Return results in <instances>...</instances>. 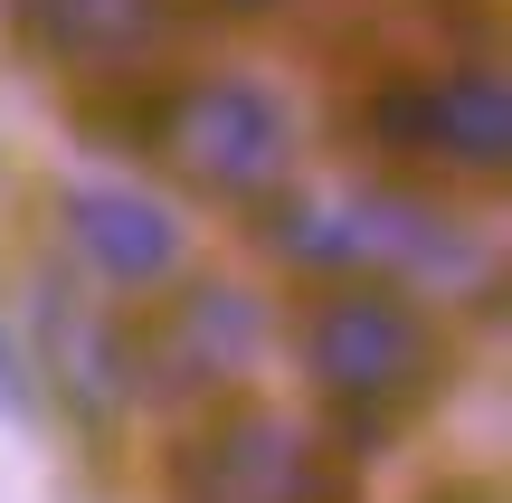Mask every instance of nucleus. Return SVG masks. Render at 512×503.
<instances>
[{
	"instance_id": "nucleus-1",
	"label": "nucleus",
	"mask_w": 512,
	"mask_h": 503,
	"mask_svg": "<svg viewBox=\"0 0 512 503\" xmlns=\"http://www.w3.org/2000/svg\"><path fill=\"white\" fill-rule=\"evenodd\" d=\"M304 380L351 447H380L446 380V333L399 276H342L304 304Z\"/></svg>"
},
{
	"instance_id": "nucleus-9",
	"label": "nucleus",
	"mask_w": 512,
	"mask_h": 503,
	"mask_svg": "<svg viewBox=\"0 0 512 503\" xmlns=\"http://www.w3.org/2000/svg\"><path fill=\"white\" fill-rule=\"evenodd\" d=\"M209 10H228V19H266V10H294V0H209Z\"/></svg>"
},
{
	"instance_id": "nucleus-6",
	"label": "nucleus",
	"mask_w": 512,
	"mask_h": 503,
	"mask_svg": "<svg viewBox=\"0 0 512 503\" xmlns=\"http://www.w3.org/2000/svg\"><path fill=\"white\" fill-rule=\"evenodd\" d=\"M57 219H67V247L105 285H124V295H162L190 257L181 219L162 200H143V190H124V181H67L57 190Z\"/></svg>"
},
{
	"instance_id": "nucleus-5",
	"label": "nucleus",
	"mask_w": 512,
	"mask_h": 503,
	"mask_svg": "<svg viewBox=\"0 0 512 503\" xmlns=\"http://www.w3.org/2000/svg\"><path fill=\"white\" fill-rule=\"evenodd\" d=\"M266 342V314L238 285H190V295H162L143 314V333H124V380L143 399H209L256 361Z\"/></svg>"
},
{
	"instance_id": "nucleus-4",
	"label": "nucleus",
	"mask_w": 512,
	"mask_h": 503,
	"mask_svg": "<svg viewBox=\"0 0 512 503\" xmlns=\"http://www.w3.org/2000/svg\"><path fill=\"white\" fill-rule=\"evenodd\" d=\"M171 503H351V475L294 418L219 409L171 447Z\"/></svg>"
},
{
	"instance_id": "nucleus-8",
	"label": "nucleus",
	"mask_w": 512,
	"mask_h": 503,
	"mask_svg": "<svg viewBox=\"0 0 512 503\" xmlns=\"http://www.w3.org/2000/svg\"><path fill=\"white\" fill-rule=\"evenodd\" d=\"M0 418H38V380H29V352L10 342V323H0Z\"/></svg>"
},
{
	"instance_id": "nucleus-7",
	"label": "nucleus",
	"mask_w": 512,
	"mask_h": 503,
	"mask_svg": "<svg viewBox=\"0 0 512 503\" xmlns=\"http://www.w3.org/2000/svg\"><path fill=\"white\" fill-rule=\"evenodd\" d=\"M19 19L57 67H143L171 29L162 0H19Z\"/></svg>"
},
{
	"instance_id": "nucleus-3",
	"label": "nucleus",
	"mask_w": 512,
	"mask_h": 503,
	"mask_svg": "<svg viewBox=\"0 0 512 503\" xmlns=\"http://www.w3.org/2000/svg\"><path fill=\"white\" fill-rule=\"evenodd\" d=\"M370 152L389 162H437L465 181H494L512 162V86L503 67H418V76H380V86L351 105Z\"/></svg>"
},
{
	"instance_id": "nucleus-2",
	"label": "nucleus",
	"mask_w": 512,
	"mask_h": 503,
	"mask_svg": "<svg viewBox=\"0 0 512 503\" xmlns=\"http://www.w3.org/2000/svg\"><path fill=\"white\" fill-rule=\"evenodd\" d=\"M143 133H152V152H171L219 200H275L294 181V105L266 76H190V86H162L143 105Z\"/></svg>"
}]
</instances>
